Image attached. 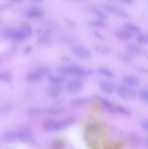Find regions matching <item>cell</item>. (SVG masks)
Instances as JSON below:
<instances>
[{
    "label": "cell",
    "mask_w": 148,
    "mask_h": 149,
    "mask_svg": "<svg viewBox=\"0 0 148 149\" xmlns=\"http://www.w3.org/2000/svg\"><path fill=\"white\" fill-rule=\"evenodd\" d=\"M58 72L63 75L70 74L76 75V76H85L89 74V71L85 70L84 68L78 66V65H69V66H62L58 69Z\"/></svg>",
    "instance_id": "obj_1"
},
{
    "label": "cell",
    "mask_w": 148,
    "mask_h": 149,
    "mask_svg": "<svg viewBox=\"0 0 148 149\" xmlns=\"http://www.w3.org/2000/svg\"><path fill=\"white\" fill-rule=\"evenodd\" d=\"M116 90L119 96H121L123 98H135L137 96V92L135 91V89L130 86L128 87V85L126 84L119 85Z\"/></svg>",
    "instance_id": "obj_2"
},
{
    "label": "cell",
    "mask_w": 148,
    "mask_h": 149,
    "mask_svg": "<svg viewBox=\"0 0 148 149\" xmlns=\"http://www.w3.org/2000/svg\"><path fill=\"white\" fill-rule=\"evenodd\" d=\"M71 122L72 121L57 122V121H54V120H48V121H46L45 123L43 124V128L46 131H56V130H59V129H62V128L66 127V126L71 123Z\"/></svg>",
    "instance_id": "obj_3"
},
{
    "label": "cell",
    "mask_w": 148,
    "mask_h": 149,
    "mask_svg": "<svg viewBox=\"0 0 148 149\" xmlns=\"http://www.w3.org/2000/svg\"><path fill=\"white\" fill-rule=\"evenodd\" d=\"M104 9L107 12H109V13L117 15V16H119V17L129 18V14L127 13L124 9L118 7V6H114V5H111V4H105V5H104Z\"/></svg>",
    "instance_id": "obj_4"
},
{
    "label": "cell",
    "mask_w": 148,
    "mask_h": 149,
    "mask_svg": "<svg viewBox=\"0 0 148 149\" xmlns=\"http://www.w3.org/2000/svg\"><path fill=\"white\" fill-rule=\"evenodd\" d=\"M72 52H73L75 56L81 58V59H88L91 56L89 50L87 48H85L84 46H81V45L72 46Z\"/></svg>",
    "instance_id": "obj_5"
},
{
    "label": "cell",
    "mask_w": 148,
    "mask_h": 149,
    "mask_svg": "<svg viewBox=\"0 0 148 149\" xmlns=\"http://www.w3.org/2000/svg\"><path fill=\"white\" fill-rule=\"evenodd\" d=\"M26 16L30 19H38V18H42L44 16V10L42 8L39 7H34L28 9V11L26 12Z\"/></svg>",
    "instance_id": "obj_6"
},
{
    "label": "cell",
    "mask_w": 148,
    "mask_h": 149,
    "mask_svg": "<svg viewBox=\"0 0 148 149\" xmlns=\"http://www.w3.org/2000/svg\"><path fill=\"white\" fill-rule=\"evenodd\" d=\"M83 87V83L80 80H72L66 85V89L71 93H76L79 90H81Z\"/></svg>",
    "instance_id": "obj_7"
},
{
    "label": "cell",
    "mask_w": 148,
    "mask_h": 149,
    "mask_svg": "<svg viewBox=\"0 0 148 149\" xmlns=\"http://www.w3.org/2000/svg\"><path fill=\"white\" fill-rule=\"evenodd\" d=\"M99 87L103 90L104 92H106L107 94H112L113 92L116 90V86L112 81H108V80H104L99 82Z\"/></svg>",
    "instance_id": "obj_8"
},
{
    "label": "cell",
    "mask_w": 148,
    "mask_h": 149,
    "mask_svg": "<svg viewBox=\"0 0 148 149\" xmlns=\"http://www.w3.org/2000/svg\"><path fill=\"white\" fill-rule=\"evenodd\" d=\"M60 93H61V87H60V84L52 83L51 86L48 87V94H49L51 97H53V98L58 97Z\"/></svg>",
    "instance_id": "obj_9"
},
{
    "label": "cell",
    "mask_w": 148,
    "mask_h": 149,
    "mask_svg": "<svg viewBox=\"0 0 148 149\" xmlns=\"http://www.w3.org/2000/svg\"><path fill=\"white\" fill-rule=\"evenodd\" d=\"M133 36V33L128 31L127 29L125 30H119L116 31V37L119 38L120 40H130Z\"/></svg>",
    "instance_id": "obj_10"
},
{
    "label": "cell",
    "mask_w": 148,
    "mask_h": 149,
    "mask_svg": "<svg viewBox=\"0 0 148 149\" xmlns=\"http://www.w3.org/2000/svg\"><path fill=\"white\" fill-rule=\"evenodd\" d=\"M39 42L44 47H50L52 45V39L50 38L49 33H42L39 37Z\"/></svg>",
    "instance_id": "obj_11"
},
{
    "label": "cell",
    "mask_w": 148,
    "mask_h": 149,
    "mask_svg": "<svg viewBox=\"0 0 148 149\" xmlns=\"http://www.w3.org/2000/svg\"><path fill=\"white\" fill-rule=\"evenodd\" d=\"M123 81H124L125 84L130 87H135L139 85V80L135 76H125L123 78Z\"/></svg>",
    "instance_id": "obj_12"
},
{
    "label": "cell",
    "mask_w": 148,
    "mask_h": 149,
    "mask_svg": "<svg viewBox=\"0 0 148 149\" xmlns=\"http://www.w3.org/2000/svg\"><path fill=\"white\" fill-rule=\"evenodd\" d=\"M43 75L40 74L39 72H37L36 70L34 71V72H31L28 74V76H26V79H28V81H31V82H39V81H41L42 79H43Z\"/></svg>",
    "instance_id": "obj_13"
},
{
    "label": "cell",
    "mask_w": 148,
    "mask_h": 149,
    "mask_svg": "<svg viewBox=\"0 0 148 149\" xmlns=\"http://www.w3.org/2000/svg\"><path fill=\"white\" fill-rule=\"evenodd\" d=\"M92 9V12L93 14H94L95 16H97L99 19H101V20H106L108 18L107 16V13H106L105 11H103V10L99 9V8H95V7H92L91 8Z\"/></svg>",
    "instance_id": "obj_14"
},
{
    "label": "cell",
    "mask_w": 148,
    "mask_h": 149,
    "mask_svg": "<svg viewBox=\"0 0 148 149\" xmlns=\"http://www.w3.org/2000/svg\"><path fill=\"white\" fill-rule=\"evenodd\" d=\"M127 50L129 51V53H131L132 55H139V54H141V49L138 47L137 45H135V44H129L128 46H127Z\"/></svg>",
    "instance_id": "obj_15"
},
{
    "label": "cell",
    "mask_w": 148,
    "mask_h": 149,
    "mask_svg": "<svg viewBox=\"0 0 148 149\" xmlns=\"http://www.w3.org/2000/svg\"><path fill=\"white\" fill-rule=\"evenodd\" d=\"M97 72L101 75H103V76L107 77V78H113V77L115 76L114 72H113L112 70H110V69H108V68H104V67L99 68V70H97Z\"/></svg>",
    "instance_id": "obj_16"
},
{
    "label": "cell",
    "mask_w": 148,
    "mask_h": 149,
    "mask_svg": "<svg viewBox=\"0 0 148 149\" xmlns=\"http://www.w3.org/2000/svg\"><path fill=\"white\" fill-rule=\"evenodd\" d=\"M136 42L139 45H148V33H140L137 36Z\"/></svg>",
    "instance_id": "obj_17"
},
{
    "label": "cell",
    "mask_w": 148,
    "mask_h": 149,
    "mask_svg": "<svg viewBox=\"0 0 148 149\" xmlns=\"http://www.w3.org/2000/svg\"><path fill=\"white\" fill-rule=\"evenodd\" d=\"M49 80L52 83H55V84H61V83L64 82L65 78L63 76H60V75H50Z\"/></svg>",
    "instance_id": "obj_18"
},
{
    "label": "cell",
    "mask_w": 148,
    "mask_h": 149,
    "mask_svg": "<svg viewBox=\"0 0 148 149\" xmlns=\"http://www.w3.org/2000/svg\"><path fill=\"white\" fill-rule=\"evenodd\" d=\"M88 24L90 26H93V28H105L106 26L105 20L99 19V18H97V19H94V20H90V22H88Z\"/></svg>",
    "instance_id": "obj_19"
},
{
    "label": "cell",
    "mask_w": 148,
    "mask_h": 149,
    "mask_svg": "<svg viewBox=\"0 0 148 149\" xmlns=\"http://www.w3.org/2000/svg\"><path fill=\"white\" fill-rule=\"evenodd\" d=\"M11 38L17 40V41H19V42H22V41H24V39H26V37L24 35V33H22V31H20V30L19 31H12Z\"/></svg>",
    "instance_id": "obj_20"
},
{
    "label": "cell",
    "mask_w": 148,
    "mask_h": 149,
    "mask_svg": "<svg viewBox=\"0 0 148 149\" xmlns=\"http://www.w3.org/2000/svg\"><path fill=\"white\" fill-rule=\"evenodd\" d=\"M125 29H127V30L130 31L131 33H139V31H140V28H139V26H137L136 24H131V22L125 24Z\"/></svg>",
    "instance_id": "obj_21"
},
{
    "label": "cell",
    "mask_w": 148,
    "mask_h": 149,
    "mask_svg": "<svg viewBox=\"0 0 148 149\" xmlns=\"http://www.w3.org/2000/svg\"><path fill=\"white\" fill-rule=\"evenodd\" d=\"M20 31H22V33H24V36H26V38L31 37V36L33 35V29L31 28V26H28V24H24V26H22V29H20Z\"/></svg>",
    "instance_id": "obj_22"
},
{
    "label": "cell",
    "mask_w": 148,
    "mask_h": 149,
    "mask_svg": "<svg viewBox=\"0 0 148 149\" xmlns=\"http://www.w3.org/2000/svg\"><path fill=\"white\" fill-rule=\"evenodd\" d=\"M94 49H95V51L97 52V53H101V54H104V55H106V54H110L111 53V49L110 48H108V47H105V46H101V45H99V46H95L94 47Z\"/></svg>",
    "instance_id": "obj_23"
},
{
    "label": "cell",
    "mask_w": 148,
    "mask_h": 149,
    "mask_svg": "<svg viewBox=\"0 0 148 149\" xmlns=\"http://www.w3.org/2000/svg\"><path fill=\"white\" fill-rule=\"evenodd\" d=\"M99 100H101L103 106L105 107V108L107 109L108 111H110V112H116V107L113 106V104L109 102V100H104V98H99Z\"/></svg>",
    "instance_id": "obj_24"
},
{
    "label": "cell",
    "mask_w": 148,
    "mask_h": 149,
    "mask_svg": "<svg viewBox=\"0 0 148 149\" xmlns=\"http://www.w3.org/2000/svg\"><path fill=\"white\" fill-rule=\"evenodd\" d=\"M88 102L87 98H84V97H77V98H74V100H71V104L73 106H82V104H86Z\"/></svg>",
    "instance_id": "obj_25"
},
{
    "label": "cell",
    "mask_w": 148,
    "mask_h": 149,
    "mask_svg": "<svg viewBox=\"0 0 148 149\" xmlns=\"http://www.w3.org/2000/svg\"><path fill=\"white\" fill-rule=\"evenodd\" d=\"M6 141L8 142H12V141H15L16 139L18 138V133H14V132H9L7 133L5 136H4Z\"/></svg>",
    "instance_id": "obj_26"
},
{
    "label": "cell",
    "mask_w": 148,
    "mask_h": 149,
    "mask_svg": "<svg viewBox=\"0 0 148 149\" xmlns=\"http://www.w3.org/2000/svg\"><path fill=\"white\" fill-rule=\"evenodd\" d=\"M36 71H37V72H39L40 74H42L43 76L50 74V69H49V67L45 66V65H42V66H39V67H38V68L36 69Z\"/></svg>",
    "instance_id": "obj_27"
},
{
    "label": "cell",
    "mask_w": 148,
    "mask_h": 149,
    "mask_svg": "<svg viewBox=\"0 0 148 149\" xmlns=\"http://www.w3.org/2000/svg\"><path fill=\"white\" fill-rule=\"evenodd\" d=\"M18 138L22 141H26V142H28L32 138L31 136V133L28 132H22V133H18Z\"/></svg>",
    "instance_id": "obj_28"
},
{
    "label": "cell",
    "mask_w": 148,
    "mask_h": 149,
    "mask_svg": "<svg viewBox=\"0 0 148 149\" xmlns=\"http://www.w3.org/2000/svg\"><path fill=\"white\" fill-rule=\"evenodd\" d=\"M139 96H140V98L143 100V102H148V90H141L140 92H139Z\"/></svg>",
    "instance_id": "obj_29"
},
{
    "label": "cell",
    "mask_w": 148,
    "mask_h": 149,
    "mask_svg": "<svg viewBox=\"0 0 148 149\" xmlns=\"http://www.w3.org/2000/svg\"><path fill=\"white\" fill-rule=\"evenodd\" d=\"M12 78L11 76V73L9 72H4L2 73V76H1V80H4V81H10Z\"/></svg>",
    "instance_id": "obj_30"
},
{
    "label": "cell",
    "mask_w": 148,
    "mask_h": 149,
    "mask_svg": "<svg viewBox=\"0 0 148 149\" xmlns=\"http://www.w3.org/2000/svg\"><path fill=\"white\" fill-rule=\"evenodd\" d=\"M120 57H121V60H123L124 62L129 63V62H131V61H132V59H131V56L129 55V54H125V53L121 54Z\"/></svg>",
    "instance_id": "obj_31"
},
{
    "label": "cell",
    "mask_w": 148,
    "mask_h": 149,
    "mask_svg": "<svg viewBox=\"0 0 148 149\" xmlns=\"http://www.w3.org/2000/svg\"><path fill=\"white\" fill-rule=\"evenodd\" d=\"M116 112H120L121 114H124V115L130 114L128 110H126V109H124V108H121V107H116Z\"/></svg>",
    "instance_id": "obj_32"
},
{
    "label": "cell",
    "mask_w": 148,
    "mask_h": 149,
    "mask_svg": "<svg viewBox=\"0 0 148 149\" xmlns=\"http://www.w3.org/2000/svg\"><path fill=\"white\" fill-rule=\"evenodd\" d=\"M141 126H142L143 129L147 130V131H148V120H146V121H144V122H142V123H141Z\"/></svg>",
    "instance_id": "obj_33"
},
{
    "label": "cell",
    "mask_w": 148,
    "mask_h": 149,
    "mask_svg": "<svg viewBox=\"0 0 148 149\" xmlns=\"http://www.w3.org/2000/svg\"><path fill=\"white\" fill-rule=\"evenodd\" d=\"M126 4H134V0H121Z\"/></svg>",
    "instance_id": "obj_34"
},
{
    "label": "cell",
    "mask_w": 148,
    "mask_h": 149,
    "mask_svg": "<svg viewBox=\"0 0 148 149\" xmlns=\"http://www.w3.org/2000/svg\"><path fill=\"white\" fill-rule=\"evenodd\" d=\"M31 49H32V47H30V46H28V47L26 48V49H24V54H28V53H30Z\"/></svg>",
    "instance_id": "obj_35"
},
{
    "label": "cell",
    "mask_w": 148,
    "mask_h": 149,
    "mask_svg": "<svg viewBox=\"0 0 148 149\" xmlns=\"http://www.w3.org/2000/svg\"><path fill=\"white\" fill-rule=\"evenodd\" d=\"M11 2H22V0H10Z\"/></svg>",
    "instance_id": "obj_36"
},
{
    "label": "cell",
    "mask_w": 148,
    "mask_h": 149,
    "mask_svg": "<svg viewBox=\"0 0 148 149\" xmlns=\"http://www.w3.org/2000/svg\"><path fill=\"white\" fill-rule=\"evenodd\" d=\"M31 1H35V2H41L42 0H31Z\"/></svg>",
    "instance_id": "obj_37"
},
{
    "label": "cell",
    "mask_w": 148,
    "mask_h": 149,
    "mask_svg": "<svg viewBox=\"0 0 148 149\" xmlns=\"http://www.w3.org/2000/svg\"><path fill=\"white\" fill-rule=\"evenodd\" d=\"M1 76H2V73H0V80H1Z\"/></svg>",
    "instance_id": "obj_38"
},
{
    "label": "cell",
    "mask_w": 148,
    "mask_h": 149,
    "mask_svg": "<svg viewBox=\"0 0 148 149\" xmlns=\"http://www.w3.org/2000/svg\"><path fill=\"white\" fill-rule=\"evenodd\" d=\"M107 1H113V0H107Z\"/></svg>",
    "instance_id": "obj_39"
},
{
    "label": "cell",
    "mask_w": 148,
    "mask_h": 149,
    "mask_svg": "<svg viewBox=\"0 0 148 149\" xmlns=\"http://www.w3.org/2000/svg\"><path fill=\"white\" fill-rule=\"evenodd\" d=\"M78 1H80V0H78Z\"/></svg>",
    "instance_id": "obj_40"
}]
</instances>
